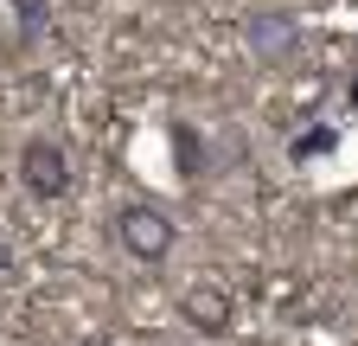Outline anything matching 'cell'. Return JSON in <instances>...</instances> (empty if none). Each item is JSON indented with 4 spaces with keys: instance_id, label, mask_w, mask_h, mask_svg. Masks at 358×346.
<instances>
[{
    "instance_id": "1",
    "label": "cell",
    "mask_w": 358,
    "mask_h": 346,
    "mask_svg": "<svg viewBox=\"0 0 358 346\" xmlns=\"http://www.w3.org/2000/svg\"><path fill=\"white\" fill-rule=\"evenodd\" d=\"M173 237H179V225L166 219L154 199H128L115 212V244L134 256V263H166V256H173Z\"/></svg>"
},
{
    "instance_id": "2",
    "label": "cell",
    "mask_w": 358,
    "mask_h": 346,
    "mask_svg": "<svg viewBox=\"0 0 358 346\" xmlns=\"http://www.w3.org/2000/svg\"><path fill=\"white\" fill-rule=\"evenodd\" d=\"M179 321H186L199 340H231V333H237V301H231V289H224V282L199 276V282L179 289Z\"/></svg>"
},
{
    "instance_id": "3",
    "label": "cell",
    "mask_w": 358,
    "mask_h": 346,
    "mask_svg": "<svg viewBox=\"0 0 358 346\" xmlns=\"http://www.w3.org/2000/svg\"><path fill=\"white\" fill-rule=\"evenodd\" d=\"M20 186H26V199H64L71 193V154H64V141H52V135H32L26 148H20Z\"/></svg>"
},
{
    "instance_id": "4",
    "label": "cell",
    "mask_w": 358,
    "mask_h": 346,
    "mask_svg": "<svg viewBox=\"0 0 358 346\" xmlns=\"http://www.w3.org/2000/svg\"><path fill=\"white\" fill-rule=\"evenodd\" d=\"M243 46H250V58L256 64H288L294 52H301V20L294 13H275V7H262V13H250L243 20Z\"/></svg>"
},
{
    "instance_id": "5",
    "label": "cell",
    "mask_w": 358,
    "mask_h": 346,
    "mask_svg": "<svg viewBox=\"0 0 358 346\" xmlns=\"http://www.w3.org/2000/svg\"><path fill=\"white\" fill-rule=\"evenodd\" d=\"M45 26H52V0H13V46H20V52L38 46Z\"/></svg>"
},
{
    "instance_id": "6",
    "label": "cell",
    "mask_w": 358,
    "mask_h": 346,
    "mask_svg": "<svg viewBox=\"0 0 358 346\" xmlns=\"http://www.w3.org/2000/svg\"><path fill=\"white\" fill-rule=\"evenodd\" d=\"M173 160L186 180H205V135H199V122H173Z\"/></svg>"
},
{
    "instance_id": "7",
    "label": "cell",
    "mask_w": 358,
    "mask_h": 346,
    "mask_svg": "<svg viewBox=\"0 0 358 346\" xmlns=\"http://www.w3.org/2000/svg\"><path fill=\"white\" fill-rule=\"evenodd\" d=\"M333 148H339V135H333V122H327V128H307L288 154H294V160H313V154H333Z\"/></svg>"
},
{
    "instance_id": "8",
    "label": "cell",
    "mask_w": 358,
    "mask_h": 346,
    "mask_svg": "<svg viewBox=\"0 0 358 346\" xmlns=\"http://www.w3.org/2000/svg\"><path fill=\"white\" fill-rule=\"evenodd\" d=\"M7 276H13V250L0 244V282H7Z\"/></svg>"
}]
</instances>
